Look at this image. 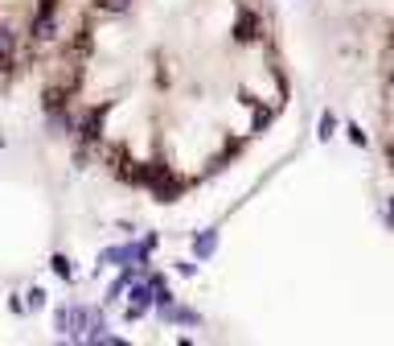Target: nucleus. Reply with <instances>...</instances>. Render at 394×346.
Segmentation results:
<instances>
[{"label":"nucleus","instance_id":"2","mask_svg":"<svg viewBox=\"0 0 394 346\" xmlns=\"http://www.w3.org/2000/svg\"><path fill=\"white\" fill-rule=\"evenodd\" d=\"M234 37H238V42H255V37H259V17H255V13H238V21H234Z\"/></svg>","mask_w":394,"mask_h":346},{"label":"nucleus","instance_id":"4","mask_svg":"<svg viewBox=\"0 0 394 346\" xmlns=\"http://www.w3.org/2000/svg\"><path fill=\"white\" fill-rule=\"evenodd\" d=\"M333 128H337V120L325 116V120H321V141H333Z\"/></svg>","mask_w":394,"mask_h":346},{"label":"nucleus","instance_id":"5","mask_svg":"<svg viewBox=\"0 0 394 346\" xmlns=\"http://www.w3.org/2000/svg\"><path fill=\"white\" fill-rule=\"evenodd\" d=\"M382 219H386V227H390V231H394V198H390V202H386V215H382Z\"/></svg>","mask_w":394,"mask_h":346},{"label":"nucleus","instance_id":"1","mask_svg":"<svg viewBox=\"0 0 394 346\" xmlns=\"http://www.w3.org/2000/svg\"><path fill=\"white\" fill-rule=\"evenodd\" d=\"M58 0H0V71L13 74L25 62L29 42H46Z\"/></svg>","mask_w":394,"mask_h":346},{"label":"nucleus","instance_id":"3","mask_svg":"<svg viewBox=\"0 0 394 346\" xmlns=\"http://www.w3.org/2000/svg\"><path fill=\"white\" fill-rule=\"evenodd\" d=\"M214 247H218V235H214V231H206V235H197V256H209Z\"/></svg>","mask_w":394,"mask_h":346}]
</instances>
